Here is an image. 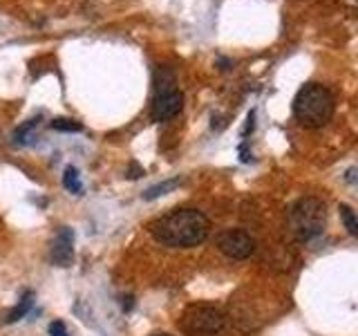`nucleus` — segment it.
<instances>
[{
    "mask_svg": "<svg viewBox=\"0 0 358 336\" xmlns=\"http://www.w3.org/2000/svg\"><path fill=\"white\" fill-rule=\"evenodd\" d=\"M210 222L197 209H179L168 213L152 224L155 240L166 246H177V249H190L208 238Z\"/></svg>",
    "mask_w": 358,
    "mask_h": 336,
    "instance_id": "nucleus-1",
    "label": "nucleus"
},
{
    "mask_svg": "<svg viewBox=\"0 0 358 336\" xmlns=\"http://www.w3.org/2000/svg\"><path fill=\"white\" fill-rule=\"evenodd\" d=\"M294 115L300 126L322 128L334 115V94L320 83H305L294 99Z\"/></svg>",
    "mask_w": 358,
    "mask_h": 336,
    "instance_id": "nucleus-2",
    "label": "nucleus"
},
{
    "mask_svg": "<svg viewBox=\"0 0 358 336\" xmlns=\"http://www.w3.org/2000/svg\"><path fill=\"white\" fill-rule=\"evenodd\" d=\"M287 224L291 235L298 242H309L322 235L327 227V209L318 197H300L287 213Z\"/></svg>",
    "mask_w": 358,
    "mask_h": 336,
    "instance_id": "nucleus-3",
    "label": "nucleus"
},
{
    "mask_svg": "<svg viewBox=\"0 0 358 336\" xmlns=\"http://www.w3.org/2000/svg\"><path fill=\"white\" fill-rule=\"evenodd\" d=\"M182 328L190 336H217L227 328V318L213 305H193L184 312Z\"/></svg>",
    "mask_w": 358,
    "mask_h": 336,
    "instance_id": "nucleus-4",
    "label": "nucleus"
},
{
    "mask_svg": "<svg viewBox=\"0 0 358 336\" xmlns=\"http://www.w3.org/2000/svg\"><path fill=\"white\" fill-rule=\"evenodd\" d=\"M217 249L233 260H244V258L253 255L255 240L244 229H229L217 235Z\"/></svg>",
    "mask_w": 358,
    "mask_h": 336,
    "instance_id": "nucleus-5",
    "label": "nucleus"
},
{
    "mask_svg": "<svg viewBox=\"0 0 358 336\" xmlns=\"http://www.w3.org/2000/svg\"><path fill=\"white\" fill-rule=\"evenodd\" d=\"M182 108H184V94L179 92V90H171V92L155 94L150 115L157 123H164L168 119L177 117L179 112H182Z\"/></svg>",
    "mask_w": 358,
    "mask_h": 336,
    "instance_id": "nucleus-6",
    "label": "nucleus"
},
{
    "mask_svg": "<svg viewBox=\"0 0 358 336\" xmlns=\"http://www.w3.org/2000/svg\"><path fill=\"white\" fill-rule=\"evenodd\" d=\"M50 258L56 267H72L74 262V233L72 229H61L56 233V238L52 242V251H50Z\"/></svg>",
    "mask_w": 358,
    "mask_h": 336,
    "instance_id": "nucleus-7",
    "label": "nucleus"
},
{
    "mask_svg": "<svg viewBox=\"0 0 358 336\" xmlns=\"http://www.w3.org/2000/svg\"><path fill=\"white\" fill-rule=\"evenodd\" d=\"M155 94H162V92H171V90H177L175 88V72L171 67H157L155 70Z\"/></svg>",
    "mask_w": 358,
    "mask_h": 336,
    "instance_id": "nucleus-8",
    "label": "nucleus"
},
{
    "mask_svg": "<svg viewBox=\"0 0 358 336\" xmlns=\"http://www.w3.org/2000/svg\"><path fill=\"white\" fill-rule=\"evenodd\" d=\"M34 298H36V294L34 291H25L22 294V298L18 300V305L11 309L7 316L3 318V323H7V325H11V323H16V321H20L22 316H27V312L31 309V305H34Z\"/></svg>",
    "mask_w": 358,
    "mask_h": 336,
    "instance_id": "nucleus-9",
    "label": "nucleus"
},
{
    "mask_svg": "<svg viewBox=\"0 0 358 336\" xmlns=\"http://www.w3.org/2000/svg\"><path fill=\"white\" fill-rule=\"evenodd\" d=\"M182 184V179L179 177H173V179H166V182H159V184H155L150 188H145L143 190V200H157V197H162L166 193H173V190Z\"/></svg>",
    "mask_w": 358,
    "mask_h": 336,
    "instance_id": "nucleus-10",
    "label": "nucleus"
},
{
    "mask_svg": "<svg viewBox=\"0 0 358 336\" xmlns=\"http://www.w3.org/2000/svg\"><path fill=\"white\" fill-rule=\"evenodd\" d=\"M63 186L70 190L72 195H83V182L74 166H67L63 171Z\"/></svg>",
    "mask_w": 358,
    "mask_h": 336,
    "instance_id": "nucleus-11",
    "label": "nucleus"
},
{
    "mask_svg": "<svg viewBox=\"0 0 358 336\" xmlns=\"http://www.w3.org/2000/svg\"><path fill=\"white\" fill-rule=\"evenodd\" d=\"M38 123H41V119L34 117V119L22 123L20 128H16V132H14V144H31V132L36 130Z\"/></svg>",
    "mask_w": 358,
    "mask_h": 336,
    "instance_id": "nucleus-12",
    "label": "nucleus"
},
{
    "mask_svg": "<svg viewBox=\"0 0 358 336\" xmlns=\"http://www.w3.org/2000/svg\"><path fill=\"white\" fill-rule=\"evenodd\" d=\"M341 220L345 224V229L350 231L354 238H358V218H356V213H354L352 206L341 204Z\"/></svg>",
    "mask_w": 358,
    "mask_h": 336,
    "instance_id": "nucleus-13",
    "label": "nucleus"
},
{
    "mask_svg": "<svg viewBox=\"0 0 358 336\" xmlns=\"http://www.w3.org/2000/svg\"><path fill=\"white\" fill-rule=\"evenodd\" d=\"M50 126L54 130H59V132H81L83 126L78 123L76 119H67V117H59V119H54Z\"/></svg>",
    "mask_w": 358,
    "mask_h": 336,
    "instance_id": "nucleus-14",
    "label": "nucleus"
},
{
    "mask_svg": "<svg viewBox=\"0 0 358 336\" xmlns=\"http://www.w3.org/2000/svg\"><path fill=\"white\" fill-rule=\"evenodd\" d=\"M50 336H70V332H67L65 328V323L63 321H52L50 323V328H48Z\"/></svg>",
    "mask_w": 358,
    "mask_h": 336,
    "instance_id": "nucleus-15",
    "label": "nucleus"
},
{
    "mask_svg": "<svg viewBox=\"0 0 358 336\" xmlns=\"http://www.w3.org/2000/svg\"><path fill=\"white\" fill-rule=\"evenodd\" d=\"M253 128H255V110H251V112H249V119H246V128L242 130L244 137H249V134L253 132Z\"/></svg>",
    "mask_w": 358,
    "mask_h": 336,
    "instance_id": "nucleus-16",
    "label": "nucleus"
},
{
    "mask_svg": "<svg viewBox=\"0 0 358 336\" xmlns=\"http://www.w3.org/2000/svg\"><path fill=\"white\" fill-rule=\"evenodd\" d=\"M345 179H347V182H352V184H358V168H350L347 175H345Z\"/></svg>",
    "mask_w": 358,
    "mask_h": 336,
    "instance_id": "nucleus-17",
    "label": "nucleus"
},
{
    "mask_svg": "<svg viewBox=\"0 0 358 336\" xmlns=\"http://www.w3.org/2000/svg\"><path fill=\"white\" fill-rule=\"evenodd\" d=\"M141 175H143V171H141L139 166H134V164H132V171H130V168H128V177L137 179V177H141Z\"/></svg>",
    "mask_w": 358,
    "mask_h": 336,
    "instance_id": "nucleus-18",
    "label": "nucleus"
},
{
    "mask_svg": "<svg viewBox=\"0 0 358 336\" xmlns=\"http://www.w3.org/2000/svg\"><path fill=\"white\" fill-rule=\"evenodd\" d=\"M152 336H171V334H164V332H159V334H152Z\"/></svg>",
    "mask_w": 358,
    "mask_h": 336,
    "instance_id": "nucleus-19",
    "label": "nucleus"
}]
</instances>
